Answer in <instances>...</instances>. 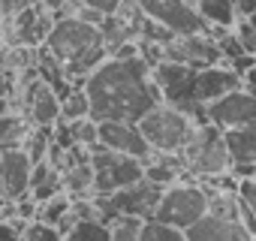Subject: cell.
<instances>
[{
    "label": "cell",
    "instance_id": "7402d4cb",
    "mask_svg": "<svg viewBox=\"0 0 256 241\" xmlns=\"http://www.w3.org/2000/svg\"><path fill=\"white\" fill-rule=\"evenodd\" d=\"M142 223L145 220H139V217H118L108 223V235H112V241H139Z\"/></svg>",
    "mask_w": 256,
    "mask_h": 241
},
{
    "label": "cell",
    "instance_id": "8fae6325",
    "mask_svg": "<svg viewBox=\"0 0 256 241\" xmlns=\"http://www.w3.org/2000/svg\"><path fill=\"white\" fill-rule=\"evenodd\" d=\"M30 157L24 154V148H16V151H6L0 154V178H4V196L18 202V199H28L30 193Z\"/></svg>",
    "mask_w": 256,
    "mask_h": 241
},
{
    "label": "cell",
    "instance_id": "4316f807",
    "mask_svg": "<svg viewBox=\"0 0 256 241\" xmlns=\"http://www.w3.org/2000/svg\"><path fill=\"white\" fill-rule=\"evenodd\" d=\"M6 96H10V78L0 72V100H6Z\"/></svg>",
    "mask_w": 256,
    "mask_h": 241
},
{
    "label": "cell",
    "instance_id": "603a6c76",
    "mask_svg": "<svg viewBox=\"0 0 256 241\" xmlns=\"http://www.w3.org/2000/svg\"><path fill=\"white\" fill-rule=\"evenodd\" d=\"M22 235H24V241H64V235H60L54 226H48V223H40V220H30V223H24Z\"/></svg>",
    "mask_w": 256,
    "mask_h": 241
},
{
    "label": "cell",
    "instance_id": "30bf717a",
    "mask_svg": "<svg viewBox=\"0 0 256 241\" xmlns=\"http://www.w3.org/2000/svg\"><path fill=\"white\" fill-rule=\"evenodd\" d=\"M238 88H241V76L223 60L193 72V100H196V106L202 112H205V106L217 102L220 96H226V94H232Z\"/></svg>",
    "mask_w": 256,
    "mask_h": 241
},
{
    "label": "cell",
    "instance_id": "4fadbf2b",
    "mask_svg": "<svg viewBox=\"0 0 256 241\" xmlns=\"http://www.w3.org/2000/svg\"><path fill=\"white\" fill-rule=\"evenodd\" d=\"M28 114L34 120V127H54L60 120V96H58V90L36 78L28 88Z\"/></svg>",
    "mask_w": 256,
    "mask_h": 241
},
{
    "label": "cell",
    "instance_id": "9a60e30c",
    "mask_svg": "<svg viewBox=\"0 0 256 241\" xmlns=\"http://www.w3.org/2000/svg\"><path fill=\"white\" fill-rule=\"evenodd\" d=\"M196 12L211 30H232L238 22L235 0H196Z\"/></svg>",
    "mask_w": 256,
    "mask_h": 241
},
{
    "label": "cell",
    "instance_id": "cb8c5ba5",
    "mask_svg": "<svg viewBox=\"0 0 256 241\" xmlns=\"http://www.w3.org/2000/svg\"><path fill=\"white\" fill-rule=\"evenodd\" d=\"M232 34L238 36V42H241L244 54H256V28H253L247 18H238V22H235V28H232Z\"/></svg>",
    "mask_w": 256,
    "mask_h": 241
},
{
    "label": "cell",
    "instance_id": "6da1fadb",
    "mask_svg": "<svg viewBox=\"0 0 256 241\" xmlns=\"http://www.w3.org/2000/svg\"><path fill=\"white\" fill-rule=\"evenodd\" d=\"M82 88L96 124L100 120L139 124L154 106L163 102V94L151 78V66L142 58H106Z\"/></svg>",
    "mask_w": 256,
    "mask_h": 241
},
{
    "label": "cell",
    "instance_id": "7a4b0ae2",
    "mask_svg": "<svg viewBox=\"0 0 256 241\" xmlns=\"http://www.w3.org/2000/svg\"><path fill=\"white\" fill-rule=\"evenodd\" d=\"M48 54L64 66V76L82 88L84 78L108 58V48H106V40H102V30L96 24H88L82 18H60L52 24L46 42Z\"/></svg>",
    "mask_w": 256,
    "mask_h": 241
},
{
    "label": "cell",
    "instance_id": "7c38bea8",
    "mask_svg": "<svg viewBox=\"0 0 256 241\" xmlns=\"http://www.w3.org/2000/svg\"><path fill=\"white\" fill-rule=\"evenodd\" d=\"M187 241H256L238 220H223L214 214H205L196 226L184 232Z\"/></svg>",
    "mask_w": 256,
    "mask_h": 241
},
{
    "label": "cell",
    "instance_id": "ba28073f",
    "mask_svg": "<svg viewBox=\"0 0 256 241\" xmlns=\"http://www.w3.org/2000/svg\"><path fill=\"white\" fill-rule=\"evenodd\" d=\"M205 120L214 127H220L223 133L229 130H241V127H250L256 124V96L244 88L220 96L217 102L205 106Z\"/></svg>",
    "mask_w": 256,
    "mask_h": 241
},
{
    "label": "cell",
    "instance_id": "9c48e42d",
    "mask_svg": "<svg viewBox=\"0 0 256 241\" xmlns=\"http://www.w3.org/2000/svg\"><path fill=\"white\" fill-rule=\"evenodd\" d=\"M96 142L108 151L136 157L142 163L151 157V148H148L139 124H130V120H100L96 124Z\"/></svg>",
    "mask_w": 256,
    "mask_h": 241
},
{
    "label": "cell",
    "instance_id": "f1b7e54d",
    "mask_svg": "<svg viewBox=\"0 0 256 241\" xmlns=\"http://www.w3.org/2000/svg\"><path fill=\"white\" fill-rule=\"evenodd\" d=\"M193 4H196V0H193Z\"/></svg>",
    "mask_w": 256,
    "mask_h": 241
},
{
    "label": "cell",
    "instance_id": "ac0fdd59",
    "mask_svg": "<svg viewBox=\"0 0 256 241\" xmlns=\"http://www.w3.org/2000/svg\"><path fill=\"white\" fill-rule=\"evenodd\" d=\"M90 118V102H88V94L84 88H72L64 100H60V120H84Z\"/></svg>",
    "mask_w": 256,
    "mask_h": 241
},
{
    "label": "cell",
    "instance_id": "d6986e66",
    "mask_svg": "<svg viewBox=\"0 0 256 241\" xmlns=\"http://www.w3.org/2000/svg\"><path fill=\"white\" fill-rule=\"evenodd\" d=\"M64 241H112V235H108V226L102 220H78L64 235Z\"/></svg>",
    "mask_w": 256,
    "mask_h": 241
},
{
    "label": "cell",
    "instance_id": "44dd1931",
    "mask_svg": "<svg viewBox=\"0 0 256 241\" xmlns=\"http://www.w3.org/2000/svg\"><path fill=\"white\" fill-rule=\"evenodd\" d=\"M139 241H187V238H184V232L175 229V226H166V223H160V220H145Z\"/></svg>",
    "mask_w": 256,
    "mask_h": 241
},
{
    "label": "cell",
    "instance_id": "52a82bcc",
    "mask_svg": "<svg viewBox=\"0 0 256 241\" xmlns=\"http://www.w3.org/2000/svg\"><path fill=\"white\" fill-rule=\"evenodd\" d=\"M139 6L142 18L166 28L172 36H196V34H211V28L202 22L196 12L193 0H133Z\"/></svg>",
    "mask_w": 256,
    "mask_h": 241
},
{
    "label": "cell",
    "instance_id": "277c9868",
    "mask_svg": "<svg viewBox=\"0 0 256 241\" xmlns=\"http://www.w3.org/2000/svg\"><path fill=\"white\" fill-rule=\"evenodd\" d=\"M181 163H184L187 172H193L202 181L232 172V157H229L223 130L208 124V120H205V124H196L190 142L181 151Z\"/></svg>",
    "mask_w": 256,
    "mask_h": 241
},
{
    "label": "cell",
    "instance_id": "484cf974",
    "mask_svg": "<svg viewBox=\"0 0 256 241\" xmlns=\"http://www.w3.org/2000/svg\"><path fill=\"white\" fill-rule=\"evenodd\" d=\"M241 88H244V90H250V94L256 96V64H253V66L241 76Z\"/></svg>",
    "mask_w": 256,
    "mask_h": 241
},
{
    "label": "cell",
    "instance_id": "5b68a950",
    "mask_svg": "<svg viewBox=\"0 0 256 241\" xmlns=\"http://www.w3.org/2000/svg\"><path fill=\"white\" fill-rule=\"evenodd\" d=\"M205 214H208V190L196 181H178V184L163 190L151 220H160L166 226H175V229L187 232Z\"/></svg>",
    "mask_w": 256,
    "mask_h": 241
},
{
    "label": "cell",
    "instance_id": "83f0119b",
    "mask_svg": "<svg viewBox=\"0 0 256 241\" xmlns=\"http://www.w3.org/2000/svg\"><path fill=\"white\" fill-rule=\"evenodd\" d=\"M0 196H4V178H0Z\"/></svg>",
    "mask_w": 256,
    "mask_h": 241
},
{
    "label": "cell",
    "instance_id": "3957f363",
    "mask_svg": "<svg viewBox=\"0 0 256 241\" xmlns=\"http://www.w3.org/2000/svg\"><path fill=\"white\" fill-rule=\"evenodd\" d=\"M139 130L148 142V148L154 154H169V157H181L184 145L190 142L193 130H196V120L166 102L154 106L142 120H139Z\"/></svg>",
    "mask_w": 256,
    "mask_h": 241
},
{
    "label": "cell",
    "instance_id": "5bb4252c",
    "mask_svg": "<svg viewBox=\"0 0 256 241\" xmlns=\"http://www.w3.org/2000/svg\"><path fill=\"white\" fill-rule=\"evenodd\" d=\"M223 136H226L232 166H256V124L241 127V130H229Z\"/></svg>",
    "mask_w": 256,
    "mask_h": 241
},
{
    "label": "cell",
    "instance_id": "d4e9b609",
    "mask_svg": "<svg viewBox=\"0 0 256 241\" xmlns=\"http://www.w3.org/2000/svg\"><path fill=\"white\" fill-rule=\"evenodd\" d=\"M84 6L100 12L102 18H108V16H118V10L124 6V0H84Z\"/></svg>",
    "mask_w": 256,
    "mask_h": 241
},
{
    "label": "cell",
    "instance_id": "2e32d148",
    "mask_svg": "<svg viewBox=\"0 0 256 241\" xmlns=\"http://www.w3.org/2000/svg\"><path fill=\"white\" fill-rule=\"evenodd\" d=\"M48 30H52V24H46V18H40L36 10L24 6L22 12H16V36H18V42H24V46H42L46 36H48Z\"/></svg>",
    "mask_w": 256,
    "mask_h": 241
},
{
    "label": "cell",
    "instance_id": "8992f818",
    "mask_svg": "<svg viewBox=\"0 0 256 241\" xmlns=\"http://www.w3.org/2000/svg\"><path fill=\"white\" fill-rule=\"evenodd\" d=\"M90 151V169H94V193L96 196H108V193H118L124 187H130L136 181L145 178V163L136 160V157H126V154H118V151H108L102 148L100 142Z\"/></svg>",
    "mask_w": 256,
    "mask_h": 241
},
{
    "label": "cell",
    "instance_id": "ffe728a7",
    "mask_svg": "<svg viewBox=\"0 0 256 241\" xmlns=\"http://www.w3.org/2000/svg\"><path fill=\"white\" fill-rule=\"evenodd\" d=\"M70 205H72V199H70L66 193H58V196H52L48 202L36 205V217H34V220L48 223V226H58V220L70 211Z\"/></svg>",
    "mask_w": 256,
    "mask_h": 241
},
{
    "label": "cell",
    "instance_id": "e0dca14e",
    "mask_svg": "<svg viewBox=\"0 0 256 241\" xmlns=\"http://www.w3.org/2000/svg\"><path fill=\"white\" fill-rule=\"evenodd\" d=\"M30 127L24 124V118L18 114H0V154L6 151H16V148H24V139H28Z\"/></svg>",
    "mask_w": 256,
    "mask_h": 241
}]
</instances>
